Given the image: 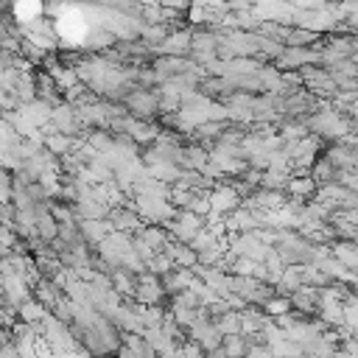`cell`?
Segmentation results:
<instances>
[{"label": "cell", "instance_id": "obj_1", "mask_svg": "<svg viewBox=\"0 0 358 358\" xmlns=\"http://www.w3.org/2000/svg\"><path fill=\"white\" fill-rule=\"evenodd\" d=\"M123 109L140 120H151L157 112V92L145 90V87H134L123 95Z\"/></svg>", "mask_w": 358, "mask_h": 358}, {"label": "cell", "instance_id": "obj_2", "mask_svg": "<svg viewBox=\"0 0 358 358\" xmlns=\"http://www.w3.org/2000/svg\"><path fill=\"white\" fill-rule=\"evenodd\" d=\"M31 296V285L20 271H6L3 274V302H8L11 308H17L20 302H25Z\"/></svg>", "mask_w": 358, "mask_h": 358}, {"label": "cell", "instance_id": "obj_3", "mask_svg": "<svg viewBox=\"0 0 358 358\" xmlns=\"http://www.w3.org/2000/svg\"><path fill=\"white\" fill-rule=\"evenodd\" d=\"M48 120H50V126L56 129V131H64V134H78L81 131V120L76 117V106L73 103H56V106H50V115H48Z\"/></svg>", "mask_w": 358, "mask_h": 358}, {"label": "cell", "instance_id": "obj_4", "mask_svg": "<svg viewBox=\"0 0 358 358\" xmlns=\"http://www.w3.org/2000/svg\"><path fill=\"white\" fill-rule=\"evenodd\" d=\"M207 199H210V213H218V215H227L229 210H235L238 204H241V196L235 193V187L227 182V185H213L210 187V193H207Z\"/></svg>", "mask_w": 358, "mask_h": 358}, {"label": "cell", "instance_id": "obj_5", "mask_svg": "<svg viewBox=\"0 0 358 358\" xmlns=\"http://www.w3.org/2000/svg\"><path fill=\"white\" fill-rule=\"evenodd\" d=\"M308 62H316V50L308 45H282V50L274 56V67L282 70V67H299V64H308Z\"/></svg>", "mask_w": 358, "mask_h": 358}, {"label": "cell", "instance_id": "obj_6", "mask_svg": "<svg viewBox=\"0 0 358 358\" xmlns=\"http://www.w3.org/2000/svg\"><path fill=\"white\" fill-rule=\"evenodd\" d=\"M106 224L112 229H117V232H129L131 235V232H137L143 227V218L129 207H109L106 210Z\"/></svg>", "mask_w": 358, "mask_h": 358}, {"label": "cell", "instance_id": "obj_7", "mask_svg": "<svg viewBox=\"0 0 358 358\" xmlns=\"http://www.w3.org/2000/svg\"><path fill=\"white\" fill-rule=\"evenodd\" d=\"M190 34L193 31H168L165 34V39L154 48V50H159V53H168V56H187V50H190Z\"/></svg>", "mask_w": 358, "mask_h": 358}, {"label": "cell", "instance_id": "obj_8", "mask_svg": "<svg viewBox=\"0 0 358 358\" xmlns=\"http://www.w3.org/2000/svg\"><path fill=\"white\" fill-rule=\"evenodd\" d=\"M324 159L333 168H355V145L344 143V140H336V145H330L324 151Z\"/></svg>", "mask_w": 358, "mask_h": 358}, {"label": "cell", "instance_id": "obj_9", "mask_svg": "<svg viewBox=\"0 0 358 358\" xmlns=\"http://www.w3.org/2000/svg\"><path fill=\"white\" fill-rule=\"evenodd\" d=\"M76 229H78V235H81L87 243H98V241L106 238V232H109L112 227L106 224V218H78V221H76Z\"/></svg>", "mask_w": 358, "mask_h": 358}, {"label": "cell", "instance_id": "obj_10", "mask_svg": "<svg viewBox=\"0 0 358 358\" xmlns=\"http://www.w3.org/2000/svg\"><path fill=\"white\" fill-rule=\"evenodd\" d=\"M162 252L173 260V266H185V268L196 266V249H190V246L182 243V241H168Z\"/></svg>", "mask_w": 358, "mask_h": 358}, {"label": "cell", "instance_id": "obj_11", "mask_svg": "<svg viewBox=\"0 0 358 358\" xmlns=\"http://www.w3.org/2000/svg\"><path fill=\"white\" fill-rule=\"evenodd\" d=\"M330 243V255L341 263V266H347V268H355L358 266V255H355V241H338V238H333V241H327Z\"/></svg>", "mask_w": 358, "mask_h": 358}, {"label": "cell", "instance_id": "obj_12", "mask_svg": "<svg viewBox=\"0 0 358 358\" xmlns=\"http://www.w3.org/2000/svg\"><path fill=\"white\" fill-rule=\"evenodd\" d=\"M137 235L154 249V252H162L165 249V243L171 241V235H168V229L165 227H157V224H148V227H140L137 229Z\"/></svg>", "mask_w": 358, "mask_h": 358}, {"label": "cell", "instance_id": "obj_13", "mask_svg": "<svg viewBox=\"0 0 358 358\" xmlns=\"http://www.w3.org/2000/svg\"><path fill=\"white\" fill-rule=\"evenodd\" d=\"M73 143H76V140H73L70 134L56 131V129H50V131L42 137V145H45L50 154H56V157H59V154H64V151H70V148H73Z\"/></svg>", "mask_w": 358, "mask_h": 358}, {"label": "cell", "instance_id": "obj_14", "mask_svg": "<svg viewBox=\"0 0 358 358\" xmlns=\"http://www.w3.org/2000/svg\"><path fill=\"white\" fill-rule=\"evenodd\" d=\"M285 193H291V196H302V199H310L313 196V190H316V182L310 179V173H305V176H288V182H285V187H282Z\"/></svg>", "mask_w": 358, "mask_h": 358}, {"label": "cell", "instance_id": "obj_15", "mask_svg": "<svg viewBox=\"0 0 358 358\" xmlns=\"http://www.w3.org/2000/svg\"><path fill=\"white\" fill-rule=\"evenodd\" d=\"M213 324L218 327V333H221V336L241 333V313H238V310H232V308H227L224 313L213 316Z\"/></svg>", "mask_w": 358, "mask_h": 358}, {"label": "cell", "instance_id": "obj_16", "mask_svg": "<svg viewBox=\"0 0 358 358\" xmlns=\"http://www.w3.org/2000/svg\"><path fill=\"white\" fill-rule=\"evenodd\" d=\"M45 313H48V308L34 296H28L25 302L17 305V319H22V322H39Z\"/></svg>", "mask_w": 358, "mask_h": 358}, {"label": "cell", "instance_id": "obj_17", "mask_svg": "<svg viewBox=\"0 0 358 358\" xmlns=\"http://www.w3.org/2000/svg\"><path fill=\"white\" fill-rule=\"evenodd\" d=\"M310 179L316 182V185H324V182H336V168L322 157V159H313V165H310Z\"/></svg>", "mask_w": 358, "mask_h": 358}, {"label": "cell", "instance_id": "obj_18", "mask_svg": "<svg viewBox=\"0 0 358 358\" xmlns=\"http://www.w3.org/2000/svg\"><path fill=\"white\" fill-rule=\"evenodd\" d=\"M319 36L322 34H316V31H308V28H294V31H288L285 34V45H313V42H319Z\"/></svg>", "mask_w": 358, "mask_h": 358}, {"label": "cell", "instance_id": "obj_19", "mask_svg": "<svg viewBox=\"0 0 358 358\" xmlns=\"http://www.w3.org/2000/svg\"><path fill=\"white\" fill-rule=\"evenodd\" d=\"M84 140L101 154V151H109L112 148V134L106 131V129H95V131H90V134H84Z\"/></svg>", "mask_w": 358, "mask_h": 358}, {"label": "cell", "instance_id": "obj_20", "mask_svg": "<svg viewBox=\"0 0 358 358\" xmlns=\"http://www.w3.org/2000/svg\"><path fill=\"white\" fill-rule=\"evenodd\" d=\"M48 210H50V215L56 218V224H59V221H76L73 207H67V201H64V204H59V201H48Z\"/></svg>", "mask_w": 358, "mask_h": 358}, {"label": "cell", "instance_id": "obj_21", "mask_svg": "<svg viewBox=\"0 0 358 358\" xmlns=\"http://www.w3.org/2000/svg\"><path fill=\"white\" fill-rule=\"evenodd\" d=\"M187 210L196 213V215H201V218H207L210 215V199H207V193L204 196H196L193 193V199L187 201Z\"/></svg>", "mask_w": 358, "mask_h": 358}, {"label": "cell", "instance_id": "obj_22", "mask_svg": "<svg viewBox=\"0 0 358 358\" xmlns=\"http://www.w3.org/2000/svg\"><path fill=\"white\" fill-rule=\"evenodd\" d=\"M11 201V176L6 171H0V204Z\"/></svg>", "mask_w": 358, "mask_h": 358}]
</instances>
